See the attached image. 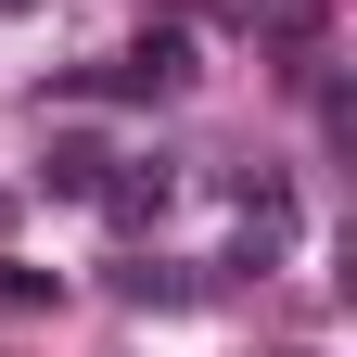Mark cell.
Returning <instances> with one entry per match:
<instances>
[{"label":"cell","instance_id":"1","mask_svg":"<svg viewBox=\"0 0 357 357\" xmlns=\"http://www.w3.org/2000/svg\"><path fill=\"white\" fill-rule=\"evenodd\" d=\"M89 89H115V102H178V89H192V38H178V26H141Z\"/></svg>","mask_w":357,"mask_h":357},{"label":"cell","instance_id":"2","mask_svg":"<svg viewBox=\"0 0 357 357\" xmlns=\"http://www.w3.org/2000/svg\"><path fill=\"white\" fill-rule=\"evenodd\" d=\"M166 192H178V166L153 153V166H128V178H102V204L115 217H166Z\"/></svg>","mask_w":357,"mask_h":357},{"label":"cell","instance_id":"3","mask_svg":"<svg viewBox=\"0 0 357 357\" xmlns=\"http://www.w3.org/2000/svg\"><path fill=\"white\" fill-rule=\"evenodd\" d=\"M115 294H128V306H192L204 281H192V268H166V255H153V268H115Z\"/></svg>","mask_w":357,"mask_h":357},{"label":"cell","instance_id":"4","mask_svg":"<svg viewBox=\"0 0 357 357\" xmlns=\"http://www.w3.org/2000/svg\"><path fill=\"white\" fill-rule=\"evenodd\" d=\"M102 166H115L102 141H52V153H38V178H52V192H102Z\"/></svg>","mask_w":357,"mask_h":357},{"label":"cell","instance_id":"5","mask_svg":"<svg viewBox=\"0 0 357 357\" xmlns=\"http://www.w3.org/2000/svg\"><path fill=\"white\" fill-rule=\"evenodd\" d=\"M0 306H13V319H26V306H52V281H38L26 255H0Z\"/></svg>","mask_w":357,"mask_h":357}]
</instances>
